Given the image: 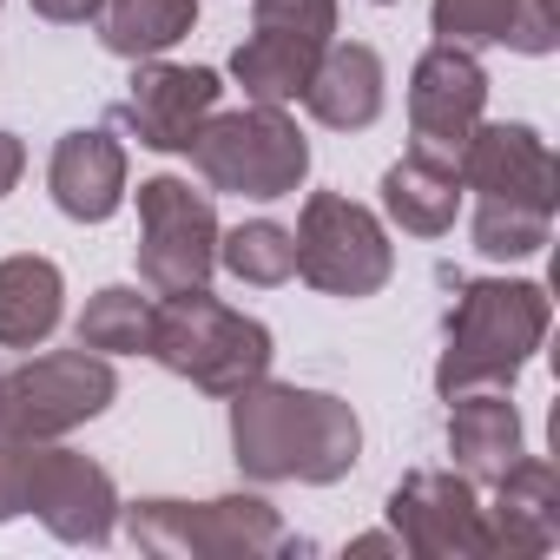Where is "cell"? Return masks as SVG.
Wrapping results in <instances>:
<instances>
[{"instance_id": "cell-17", "label": "cell", "mask_w": 560, "mask_h": 560, "mask_svg": "<svg viewBox=\"0 0 560 560\" xmlns=\"http://www.w3.org/2000/svg\"><path fill=\"white\" fill-rule=\"evenodd\" d=\"M448 455L455 468L475 481V488H494L521 455V409L508 402V389H468V396H448Z\"/></svg>"}, {"instance_id": "cell-9", "label": "cell", "mask_w": 560, "mask_h": 560, "mask_svg": "<svg viewBox=\"0 0 560 560\" xmlns=\"http://www.w3.org/2000/svg\"><path fill=\"white\" fill-rule=\"evenodd\" d=\"M389 534L416 560H488L481 488L462 468H416L389 494Z\"/></svg>"}, {"instance_id": "cell-31", "label": "cell", "mask_w": 560, "mask_h": 560, "mask_svg": "<svg viewBox=\"0 0 560 560\" xmlns=\"http://www.w3.org/2000/svg\"><path fill=\"white\" fill-rule=\"evenodd\" d=\"M350 553H402V540H396V534H357Z\"/></svg>"}, {"instance_id": "cell-10", "label": "cell", "mask_w": 560, "mask_h": 560, "mask_svg": "<svg viewBox=\"0 0 560 560\" xmlns=\"http://www.w3.org/2000/svg\"><path fill=\"white\" fill-rule=\"evenodd\" d=\"M27 514L67 547H106L113 527H119V488L93 455H80L67 442H34Z\"/></svg>"}, {"instance_id": "cell-3", "label": "cell", "mask_w": 560, "mask_h": 560, "mask_svg": "<svg viewBox=\"0 0 560 560\" xmlns=\"http://www.w3.org/2000/svg\"><path fill=\"white\" fill-rule=\"evenodd\" d=\"M172 376H185L205 396H237L244 383L270 376V330L231 304H218L205 284L198 291H172L152 304V350Z\"/></svg>"}, {"instance_id": "cell-30", "label": "cell", "mask_w": 560, "mask_h": 560, "mask_svg": "<svg viewBox=\"0 0 560 560\" xmlns=\"http://www.w3.org/2000/svg\"><path fill=\"white\" fill-rule=\"evenodd\" d=\"M21 172H27V145H21L14 132H0V198L21 185Z\"/></svg>"}, {"instance_id": "cell-26", "label": "cell", "mask_w": 560, "mask_h": 560, "mask_svg": "<svg viewBox=\"0 0 560 560\" xmlns=\"http://www.w3.org/2000/svg\"><path fill=\"white\" fill-rule=\"evenodd\" d=\"M250 14H257V27H291L311 40L337 34V0H250Z\"/></svg>"}, {"instance_id": "cell-21", "label": "cell", "mask_w": 560, "mask_h": 560, "mask_svg": "<svg viewBox=\"0 0 560 560\" xmlns=\"http://www.w3.org/2000/svg\"><path fill=\"white\" fill-rule=\"evenodd\" d=\"M100 47L119 60H159L198 27V0H100Z\"/></svg>"}, {"instance_id": "cell-27", "label": "cell", "mask_w": 560, "mask_h": 560, "mask_svg": "<svg viewBox=\"0 0 560 560\" xmlns=\"http://www.w3.org/2000/svg\"><path fill=\"white\" fill-rule=\"evenodd\" d=\"M514 54H553L560 47V27H553V0H514V21H508V40Z\"/></svg>"}, {"instance_id": "cell-15", "label": "cell", "mask_w": 560, "mask_h": 560, "mask_svg": "<svg viewBox=\"0 0 560 560\" xmlns=\"http://www.w3.org/2000/svg\"><path fill=\"white\" fill-rule=\"evenodd\" d=\"M383 100H389L383 54L363 47V40H324V54L311 67V86H304L311 119L330 126V132H370L383 119Z\"/></svg>"}, {"instance_id": "cell-2", "label": "cell", "mask_w": 560, "mask_h": 560, "mask_svg": "<svg viewBox=\"0 0 560 560\" xmlns=\"http://www.w3.org/2000/svg\"><path fill=\"white\" fill-rule=\"evenodd\" d=\"M553 304L527 277H468L448 311V350L435 363V396L514 389V376L540 357Z\"/></svg>"}, {"instance_id": "cell-7", "label": "cell", "mask_w": 560, "mask_h": 560, "mask_svg": "<svg viewBox=\"0 0 560 560\" xmlns=\"http://www.w3.org/2000/svg\"><path fill=\"white\" fill-rule=\"evenodd\" d=\"M113 396H119L113 357H100V350H47V357H27L21 370L0 376V429L27 435V442H60L80 422L106 416Z\"/></svg>"}, {"instance_id": "cell-4", "label": "cell", "mask_w": 560, "mask_h": 560, "mask_svg": "<svg viewBox=\"0 0 560 560\" xmlns=\"http://www.w3.org/2000/svg\"><path fill=\"white\" fill-rule=\"evenodd\" d=\"M126 534L139 553L159 560H277L304 547L264 494H218V501L152 494L126 508Z\"/></svg>"}, {"instance_id": "cell-13", "label": "cell", "mask_w": 560, "mask_h": 560, "mask_svg": "<svg viewBox=\"0 0 560 560\" xmlns=\"http://www.w3.org/2000/svg\"><path fill=\"white\" fill-rule=\"evenodd\" d=\"M455 172H462V191H475V198H508V205H534V211L560 205V159L521 119H494V126L481 119L462 139Z\"/></svg>"}, {"instance_id": "cell-12", "label": "cell", "mask_w": 560, "mask_h": 560, "mask_svg": "<svg viewBox=\"0 0 560 560\" xmlns=\"http://www.w3.org/2000/svg\"><path fill=\"white\" fill-rule=\"evenodd\" d=\"M481 113H488V73H481V60L468 47L435 40L416 60V73H409V139H416V152H435V159L455 165V152L481 126Z\"/></svg>"}, {"instance_id": "cell-18", "label": "cell", "mask_w": 560, "mask_h": 560, "mask_svg": "<svg viewBox=\"0 0 560 560\" xmlns=\"http://www.w3.org/2000/svg\"><path fill=\"white\" fill-rule=\"evenodd\" d=\"M67 317V277L54 257H0V350H40Z\"/></svg>"}, {"instance_id": "cell-19", "label": "cell", "mask_w": 560, "mask_h": 560, "mask_svg": "<svg viewBox=\"0 0 560 560\" xmlns=\"http://www.w3.org/2000/svg\"><path fill=\"white\" fill-rule=\"evenodd\" d=\"M383 211H389V224L409 231V237H442V231H455V218H462V172H455L448 159L409 145V152L383 172Z\"/></svg>"}, {"instance_id": "cell-8", "label": "cell", "mask_w": 560, "mask_h": 560, "mask_svg": "<svg viewBox=\"0 0 560 560\" xmlns=\"http://www.w3.org/2000/svg\"><path fill=\"white\" fill-rule=\"evenodd\" d=\"M218 270V211L191 178L159 172L139 185V284L152 298L198 291Z\"/></svg>"}, {"instance_id": "cell-6", "label": "cell", "mask_w": 560, "mask_h": 560, "mask_svg": "<svg viewBox=\"0 0 560 560\" xmlns=\"http://www.w3.org/2000/svg\"><path fill=\"white\" fill-rule=\"evenodd\" d=\"M291 237H298V277L324 298H376L396 277V244L383 218L343 191H311Z\"/></svg>"}, {"instance_id": "cell-24", "label": "cell", "mask_w": 560, "mask_h": 560, "mask_svg": "<svg viewBox=\"0 0 560 560\" xmlns=\"http://www.w3.org/2000/svg\"><path fill=\"white\" fill-rule=\"evenodd\" d=\"M475 250L508 264V257H534L553 231V211H534V205H508V198H481L475 205Z\"/></svg>"}, {"instance_id": "cell-11", "label": "cell", "mask_w": 560, "mask_h": 560, "mask_svg": "<svg viewBox=\"0 0 560 560\" xmlns=\"http://www.w3.org/2000/svg\"><path fill=\"white\" fill-rule=\"evenodd\" d=\"M218 73L211 67H172L165 54L159 60H139V73L126 80L113 119L145 145V152H185L198 139V126L218 113Z\"/></svg>"}, {"instance_id": "cell-29", "label": "cell", "mask_w": 560, "mask_h": 560, "mask_svg": "<svg viewBox=\"0 0 560 560\" xmlns=\"http://www.w3.org/2000/svg\"><path fill=\"white\" fill-rule=\"evenodd\" d=\"M34 14L54 27H93L100 21V0H34Z\"/></svg>"}, {"instance_id": "cell-14", "label": "cell", "mask_w": 560, "mask_h": 560, "mask_svg": "<svg viewBox=\"0 0 560 560\" xmlns=\"http://www.w3.org/2000/svg\"><path fill=\"white\" fill-rule=\"evenodd\" d=\"M488 514V560H540L560 547V475L540 455H521L494 494L481 501Z\"/></svg>"}, {"instance_id": "cell-5", "label": "cell", "mask_w": 560, "mask_h": 560, "mask_svg": "<svg viewBox=\"0 0 560 560\" xmlns=\"http://www.w3.org/2000/svg\"><path fill=\"white\" fill-rule=\"evenodd\" d=\"M185 152L198 178L231 198H298V185L311 178V139L298 132V119L257 100L237 113H211Z\"/></svg>"}, {"instance_id": "cell-1", "label": "cell", "mask_w": 560, "mask_h": 560, "mask_svg": "<svg viewBox=\"0 0 560 560\" xmlns=\"http://www.w3.org/2000/svg\"><path fill=\"white\" fill-rule=\"evenodd\" d=\"M224 402H231V462L244 468V481L330 488L363 462V422L330 389H298V383L257 376Z\"/></svg>"}, {"instance_id": "cell-20", "label": "cell", "mask_w": 560, "mask_h": 560, "mask_svg": "<svg viewBox=\"0 0 560 560\" xmlns=\"http://www.w3.org/2000/svg\"><path fill=\"white\" fill-rule=\"evenodd\" d=\"M317 54H324V40H311V34L250 27V34L237 40V54H231V80H237L244 100H257V106H291V100H304Z\"/></svg>"}, {"instance_id": "cell-16", "label": "cell", "mask_w": 560, "mask_h": 560, "mask_svg": "<svg viewBox=\"0 0 560 560\" xmlns=\"http://www.w3.org/2000/svg\"><path fill=\"white\" fill-rule=\"evenodd\" d=\"M47 191L73 224H106L126 205V145L113 132H67L47 165Z\"/></svg>"}, {"instance_id": "cell-25", "label": "cell", "mask_w": 560, "mask_h": 560, "mask_svg": "<svg viewBox=\"0 0 560 560\" xmlns=\"http://www.w3.org/2000/svg\"><path fill=\"white\" fill-rule=\"evenodd\" d=\"M508 21H514V0H435L429 8V27L435 40L448 47H501L508 40Z\"/></svg>"}, {"instance_id": "cell-23", "label": "cell", "mask_w": 560, "mask_h": 560, "mask_svg": "<svg viewBox=\"0 0 560 560\" xmlns=\"http://www.w3.org/2000/svg\"><path fill=\"white\" fill-rule=\"evenodd\" d=\"M218 264L250 291H277V284L298 277V237L277 218H250L237 231H218Z\"/></svg>"}, {"instance_id": "cell-32", "label": "cell", "mask_w": 560, "mask_h": 560, "mask_svg": "<svg viewBox=\"0 0 560 560\" xmlns=\"http://www.w3.org/2000/svg\"><path fill=\"white\" fill-rule=\"evenodd\" d=\"M370 8H396V0H370Z\"/></svg>"}, {"instance_id": "cell-22", "label": "cell", "mask_w": 560, "mask_h": 560, "mask_svg": "<svg viewBox=\"0 0 560 560\" xmlns=\"http://www.w3.org/2000/svg\"><path fill=\"white\" fill-rule=\"evenodd\" d=\"M73 337H80V350H100V357H145L152 350V298H139L132 284H106L86 298Z\"/></svg>"}, {"instance_id": "cell-28", "label": "cell", "mask_w": 560, "mask_h": 560, "mask_svg": "<svg viewBox=\"0 0 560 560\" xmlns=\"http://www.w3.org/2000/svg\"><path fill=\"white\" fill-rule=\"evenodd\" d=\"M27 462H34V442L0 429V521L27 514Z\"/></svg>"}]
</instances>
